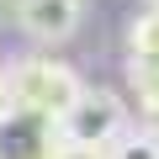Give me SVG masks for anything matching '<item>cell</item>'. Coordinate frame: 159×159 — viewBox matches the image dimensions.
<instances>
[{
    "label": "cell",
    "mask_w": 159,
    "mask_h": 159,
    "mask_svg": "<svg viewBox=\"0 0 159 159\" xmlns=\"http://www.w3.org/2000/svg\"><path fill=\"white\" fill-rule=\"evenodd\" d=\"M80 90H85V80H80L69 64H58V58H21L6 74V96L21 101V106H37L48 117H64L80 101Z\"/></svg>",
    "instance_id": "6da1fadb"
},
{
    "label": "cell",
    "mask_w": 159,
    "mask_h": 159,
    "mask_svg": "<svg viewBox=\"0 0 159 159\" xmlns=\"http://www.w3.org/2000/svg\"><path fill=\"white\" fill-rule=\"evenodd\" d=\"M58 133H64V143H80V148H106L111 138L127 133V101L117 90L85 85L80 101L58 117Z\"/></svg>",
    "instance_id": "7a4b0ae2"
},
{
    "label": "cell",
    "mask_w": 159,
    "mask_h": 159,
    "mask_svg": "<svg viewBox=\"0 0 159 159\" xmlns=\"http://www.w3.org/2000/svg\"><path fill=\"white\" fill-rule=\"evenodd\" d=\"M64 148L58 117L21 106V101H0V159H53Z\"/></svg>",
    "instance_id": "3957f363"
},
{
    "label": "cell",
    "mask_w": 159,
    "mask_h": 159,
    "mask_svg": "<svg viewBox=\"0 0 159 159\" xmlns=\"http://www.w3.org/2000/svg\"><path fill=\"white\" fill-rule=\"evenodd\" d=\"M80 16L85 6L80 0H16V27L32 37V43H69L80 32Z\"/></svg>",
    "instance_id": "277c9868"
},
{
    "label": "cell",
    "mask_w": 159,
    "mask_h": 159,
    "mask_svg": "<svg viewBox=\"0 0 159 159\" xmlns=\"http://www.w3.org/2000/svg\"><path fill=\"white\" fill-rule=\"evenodd\" d=\"M127 85H133L143 117H154L159 111V58H133L127 53Z\"/></svg>",
    "instance_id": "5b68a950"
},
{
    "label": "cell",
    "mask_w": 159,
    "mask_h": 159,
    "mask_svg": "<svg viewBox=\"0 0 159 159\" xmlns=\"http://www.w3.org/2000/svg\"><path fill=\"white\" fill-rule=\"evenodd\" d=\"M106 159H159V133L154 127H127L122 138L106 143Z\"/></svg>",
    "instance_id": "8992f818"
},
{
    "label": "cell",
    "mask_w": 159,
    "mask_h": 159,
    "mask_svg": "<svg viewBox=\"0 0 159 159\" xmlns=\"http://www.w3.org/2000/svg\"><path fill=\"white\" fill-rule=\"evenodd\" d=\"M127 53L133 58H159V11L148 6L143 16H133L127 27Z\"/></svg>",
    "instance_id": "52a82bcc"
},
{
    "label": "cell",
    "mask_w": 159,
    "mask_h": 159,
    "mask_svg": "<svg viewBox=\"0 0 159 159\" xmlns=\"http://www.w3.org/2000/svg\"><path fill=\"white\" fill-rule=\"evenodd\" d=\"M53 159H106V148H80V143H64Z\"/></svg>",
    "instance_id": "ba28073f"
},
{
    "label": "cell",
    "mask_w": 159,
    "mask_h": 159,
    "mask_svg": "<svg viewBox=\"0 0 159 159\" xmlns=\"http://www.w3.org/2000/svg\"><path fill=\"white\" fill-rule=\"evenodd\" d=\"M148 127H154V133H159V111H154V117H148Z\"/></svg>",
    "instance_id": "9c48e42d"
},
{
    "label": "cell",
    "mask_w": 159,
    "mask_h": 159,
    "mask_svg": "<svg viewBox=\"0 0 159 159\" xmlns=\"http://www.w3.org/2000/svg\"><path fill=\"white\" fill-rule=\"evenodd\" d=\"M0 101H6V74H0Z\"/></svg>",
    "instance_id": "30bf717a"
},
{
    "label": "cell",
    "mask_w": 159,
    "mask_h": 159,
    "mask_svg": "<svg viewBox=\"0 0 159 159\" xmlns=\"http://www.w3.org/2000/svg\"><path fill=\"white\" fill-rule=\"evenodd\" d=\"M143 6H154V11H159V0H143Z\"/></svg>",
    "instance_id": "8fae6325"
}]
</instances>
